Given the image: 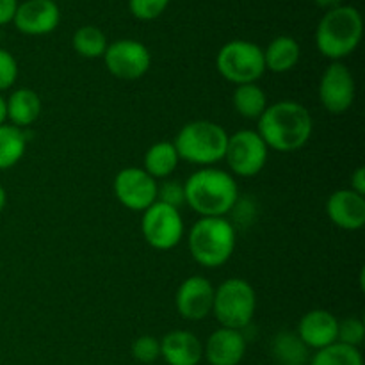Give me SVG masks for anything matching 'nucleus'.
I'll return each mask as SVG.
<instances>
[{
	"mask_svg": "<svg viewBox=\"0 0 365 365\" xmlns=\"http://www.w3.org/2000/svg\"><path fill=\"white\" fill-rule=\"evenodd\" d=\"M245 335L232 328H217L203 346V356L210 365H239L245 359Z\"/></svg>",
	"mask_w": 365,
	"mask_h": 365,
	"instance_id": "16",
	"label": "nucleus"
},
{
	"mask_svg": "<svg viewBox=\"0 0 365 365\" xmlns=\"http://www.w3.org/2000/svg\"><path fill=\"white\" fill-rule=\"evenodd\" d=\"M234 109L246 120H259L264 110L267 109V95L259 84H241L235 86Z\"/></svg>",
	"mask_w": 365,
	"mask_h": 365,
	"instance_id": "23",
	"label": "nucleus"
},
{
	"mask_svg": "<svg viewBox=\"0 0 365 365\" xmlns=\"http://www.w3.org/2000/svg\"><path fill=\"white\" fill-rule=\"evenodd\" d=\"M170 0H128L130 13L141 21H152L166 11Z\"/></svg>",
	"mask_w": 365,
	"mask_h": 365,
	"instance_id": "29",
	"label": "nucleus"
},
{
	"mask_svg": "<svg viewBox=\"0 0 365 365\" xmlns=\"http://www.w3.org/2000/svg\"><path fill=\"white\" fill-rule=\"evenodd\" d=\"M310 365H364L359 348L334 342L323 349H317L310 360Z\"/></svg>",
	"mask_w": 365,
	"mask_h": 365,
	"instance_id": "26",
	"label": "nucleus"
},
{
	"mask_svg": "<svg viewBox=\"0 0 365 365\" xmlns=\"http://www.w3.org/2000/svg\"><path fill=\"white\" fill-rule=\"evenodd\" d=\"M337 331L339 319L323 309L307 312L298 324V337L309 349H323L331 346L337 342Z\"/></svg>",
	"mask_w": 365,
	"mask_h": 365,
	"instance_id": "17",
	"label": "nucleus"
},
{
	"mask_svg": "<svg viewBox=\"0 0 365 365\" xmlns=\"http://www.w3.org/2000/svg\"><path fill=\"white\" fill-rule=\"evenodd\" d=\"M351 191L359 192V195L365 196V170L362 166L356 168L355 173L351 175Z\"/></svg>",
	"mask_w": 365,
	"mask_h": 365,
	"instance_id": "33",
	"label": "nucleus"
},
{
	"mask_svg": "<svg viewBox=\"0 0 365 365\" xmlns=\"http://www.w3.org/2000/svg\"><path fill=\"white\" fill-rule=\"evenodd\" d=\"M316 4L319 7H323V9H335V7L342 6V0H316Z\"/></svg>",
	"mask_w": 365,
	"mask_h": 365,
	"instance_id": "34",
	"label": "nucleus"
},
{
	"mask_svg": "<svg viewBox=\"0 0 365 365\" xmlns=\"http://www.w3.org/2000/svg\"><path fill=\"white\" fill-rule=\"evenodd\" d=\"M18 78V63L7 50L0 48V93L9 89Z\"/></svg>",
	"mask_w": 365,
	"mask_h": 365,
	"instance_id": "31",
	"label": "nucleus"
},
{
	"mask_svg": "<svg viewBox=\"0 0 365 365\" xmlns=\"http://www.w3.org/2000/svg\"><path fill=\"white\" fill-rule=\"evenodd\" d=\"M157 180L143 168H123L114 177V195L128 210L145 212L157 202Z\"/></svg>",
	"mask_w": 365,
	"mask_h": 365,
	"instance_id": "11",
	"label": "nucleus"
},
{
	"mask_svg": "<svg viewBox=\"0 0 365 365\" xmlns=\"http://www.w3.org/2000/svg\"><path fill=\"white\" fill-rule=\"evenodd\" d=\"M362 14L353 6H339L330 9L319 21L316 31L317 50L331 61L351 56L362 41Z\"/></svg>",
	"mask_w": 365,
	"mask_h": 365,
	"instance_id": "4",
	"label": "nucleus"
},
{
	"mask_svg": "<svg viewBox=\"0 0 365 365\" xmlns=\"http://www.w3.org/2000/svg\"><path fill=\"white\" fill-rule=\"evenodd\" d=\"M103 63L109 73L120 81H138L148 73L152 66V53L141 41L118 39L109 43L103 53Z\"/></svg>",
	"mask_w": 365,
	"mask_h": 365,
	"instance_id": "10",
	"label": "nucleus"
},
{
	"mask_svg": "<svg viewBox=\"0 0 365 365\" xmlns=\"http://www.w3.org/2000/svg\"><path fill=\"white\" fill-rule=\"evenodd\" d=\"M257 121H259L257 132L262 141L266 143L267 148L277 152H296L312 138V116L307 107L292 100H282L273 106H267Z\"/></svg>",
	"mask_w": 365,
	"mask_h": 365,
	"instance_id": "1",
	"label": "nucleus"
},
{
	"mask_svg": "<svg viewBox=\"0 0 365 365\" xmlns=\"http://www.w3.org/2000/svg\"><path fill=\"white\" fill-rule=\"evenodd\" d=\"M157 202L166 203V205L178 209L185 203L184 184L178 180H166L157 185Z\"/></svg>",
	"mask_w": 365,
	"mask_h": 365,
	"instance_id": "30",
	"label": "nucleus"
},
{
	"mask_svg": "<svg viewBox=\"0 0 365 365\" xmlns=\"http://www.w3.org/2000/svg\"><path fill=\"white\" fill-rule=\"evenodd\" d=\"M7 120L18 128H27L34 123L41 114V98L34 89L20 88L6 100Z\"/></svg>",
	"mask_w": 365,
	"mask_h": 365,
	"instance_id": "19",
	"label": "nucleus"
},
{
	"mask_svg": "<svg viewBox=\"0 0 365 365\" xmlns=\"http://www.w3.org/2000/svg\"><path fill=\"white\" fill-rule=\"evenodd\" d=\"M61 21V11L52 0H27L18 4L13 24L21 34L45 36L57 29Z\"/></svg>",
	"mask_w": 365,
	"mask_h": 365,
	"instance_id": "14",
	"label": "nucleus"
},
{
	"mask_svg": "<svg viewBox=\"0 0 365 365\" xmlns=\"http://www.w3.org/2000/svg\"><path fill=\"white\" fill-rule=\"evenodd\" d=\"M180 157L177 148L170 141H159L150 146L145 153V166L143 170L153 178H168L175 173Z\"/></svg>",
	"mask_w": 365,
	"mask_h": 365,
	"instance_id": "21",
	"label": "nucleus"
},
{
	"mask_svg": "<svg viewBox=\"0 0 365 365\" xmlns=\"http://www.w3.org/2000/svg\"><path fill=\"white\" fill-rule=\"evenodd\" d=\"M160 356L168 365H198L203 359V344L187 330H175L160 341Z\"/></svg>",
	"mask_w": 365,
	"mask_h": 365,
	"instance_id": "18",
	"label": "nucleus"
},
{
	"mask_svg": "<svg viewBox=\"0 0 365 365\" xmlns=\"http://www.w3.org/2000/svg\"><path fill=\"white\" fill-rule=\"evenodd\" d=\"M271 351L278 365H307L309 362V348L303 344L298 334L292 331L278 334L273 339Z\"/></svg>",
	"mask_w": 365,
	"mask_h": 365,
	"instance_id": "24",
	"label": "nucleus"
},
{
	"mask_svg": "<svg viewBox=\"0 0 365 365\" xmlns=\"http://www.w3.org/2000/svg\"><path fill=\"white\" fill-rule=\"evenodd\" d=\"M214 303V287L210 280L205 277L185 278L178 287L175 296V307L177 312L187 321H202L209 314H212Z\"/></svg>",
	"mask_w": 365,
	"mask_h": 365,
	"instance_id": "13",
	"label": "nucleus"
},
{
	"mask_svg": "<svg viewBox=\"0 0 365 365\" xmlns=\"http://www.w3.org/2000/svg\"><path fill=\"white\" fill-rule=\"evenodd\" d=\"M71 45H73V50L81 57H86V59H98V57H103L107 46H109V41H107L106 34L98 27H95V25H84V27L75 31Z\"/></svg>",
	"mask_w": 365,
	"mask_h": 365,
	"instance_id": "25",
	"label": "nucleus"
},
{
	"mask_svg": "<svg viewBox=\"0 0 365 365\" xmlns=\"http://www.w3.org/2000/svg\"><path fill=\"white\" fill-rule=\"evenodd\" d=\"M356 84L351 70L334 61L319 81V102L330 114H344L355 103Z\"/></svg>",
	"mask_w": 365,
	"mask_h": 365,
	"instance_id": "12",
	"label": "nucleus"
},
{
	"mask_svg": "<svg viewBox=\"0 0 365 365\" xmlns=\"http://www.w3.org/2000/svg\"><path fill=\"white\" fill-rule=\"evenodd\" d=\"M52 2H57V0H52Z\"/></svg>",
	"mask_w": 365,
	"mask_h": 365,
	"instance_id": "37",
	"label": "nucleus"
},
{
	"mask_svg": "<svg viewBox=\"0 0 365 365\" xmlns=\"http://www.w3.org/2000/svg\"><path fill=\"white\" fill-rule=\"evenodd\" d=\"M227 143L228 134L221 125L209 120H196L180 128L173 145L180 160L210 168L225 159Z\"/></svg>",
	"mask_w": 365,
	"mask_h": 365,
	"instance_id": "5",
	"label": "nucleus"
},
{
	"mask_svg": "<svg viewBox=\"0 0 365 365\" xmlns=\"http://www.w3.org/2000/svg\"><path fill=\"white\" fill-rule=\"evenodd\" d=\"M327 214L341 230H362L365 225V196L351 189H339L328 198Z\"/></svg>",
	"mask_w": 365,
	"mask_h": 365,
	"instance_id": "15",
	"label": "nucleus"
},
{
	"mask_svg": "<svg viewBox=\"0 0 365 365\" xmlns=\"http://www.w3.org/2000/svg\"><path fill=\"white\" fill-rule=\"evenodd\" d=\"M132 356L141 364H153L160 359V341L152 335H143L132 342Z\"/></svg>",
	"mask_w": 365,
	"mask_h": 365,
	"instance_id": "28",
	"label": "nucleus"
},
{
	"mask_svg": "<svg viewBox=\"0 0 365 365\" xmlns=\"http://www.w3.org/2000/svg\"><path fill=\"white\" fill-rule=\"evenodd\" d=\"M7 120V109H6V98L0 95V125L6 123Z\"/></svg>",
	"mask_w": 365,
	"mask_h": 365,
	"instance_id": "35",
	"label": "nucleus"
},
{
	"mask_svg": "<svg viewBox=\"0 0 365 365\" xmlns=\"http://www.w3.org/2000/svg\"><path fill=\"white\" fill-rule=\"evenodd\" d=\"M217 73L235 86L255 84L266 73L264 50L257 43L234 39L221 46L216 56Z\"/></svg>",
	"mask_w": 365,
	"mask_h": 365,
	"instance_id": "7",
	"label": "nucleus"
},
{
	"mask_svg": "<svg viewBox=\"0 0 365 365\" xmlns=\"http://www.w3.org/2000/svg\"><path fill=\"white\" fill-rule=\"evenodd\" d=\"M16 7L18 0H0V27L9 24V21H13Z\"/></svg>",
	"mask_w": 365,
	"mask_h": 365,
	"instance_id": "32",
	"label": "nucleus"
},
{
	"mask_svg": "<svg viewBox=\"0 0 365 365\" xmlns=\"http://www.w3.org/2000/svg\"><path fill=\"white\" fill-rule=\"evenodd\" d=\"M141 232L145 241L153 250H173L184 237V220L180 210L155 202L143 212Z\"/></svg>",
	"mask_w": 365,
	"mask_h": 365,
	"instance_id": "8",
	"label": "nucleus"
},
{
	"mask_svg": "<svg viewBox=\"0 0 365 365\" xmlns=\"http://www.w3.org/2000/svg\"><path fill=\"white\" fill-rule=\"evenodd\" d=\"M235 239V227L227 217H200L189 230V253L202 267L216 269L234 255Z\"/></svg>",
	"mask_w": 365,
	"mask_h": 365,
	"instance_id": "3",
	"label": "nucleus"
},
{
	"mask_svg": "<svg viewBox=\"0 0 365 365\" xmlns=\"http://www.w3.org/2000/svg\"><path fill=\"white\" fill-rule=\"evenodd\" d=\"M257 294L242 278H228L214 289L212 314L223 328L242 331L255 316Z\"/></svg>",
	"mask_w": 365,
	"mask_h": 365,
	"instance_id": "6",
	"label": "nucleus"
},
{
	"mask_svg": "<svg viewBox=\"0 0 365 365\" xmlns=\"http://www.w3.org/2000/svg\"><path fill=\"white\" fill-rule=\"evenodd\" d=\"M27 138L21 128L11 123L0 125V171L16 166L25 155Z\"/></svg>",
	"mask_w": 365,
	"mask_h": 365,
	"instance_id": "22",
	"label": "nucleus"
},
{
	"mask_svg": "<svg viewBox=\"0 0 365 365\" xmlns=\"http://www.w3.org/2000/svg\"><path fill=\"white\" fill-rule=\"evenodd\" d=\"M185 203L200 217H227L235 209L239 189L234 175L217 168L195 171L184 182Z\"/></svg>",
	"mask_w": 365,
	"mask_h": 365,
	"instance_id": "2",
	"label": "nucleus"
},
{
	"mask_svg": "<svg viewBox=\"0 0 365 365\" xmlns=\"http://www.w3.org/2000/svg\"><path fill=\"white\" fill-rule=\"evenodd\" d=\"M299 56H302V48H299L298 41L294 38L278 36L264 50L266 70L273 71V73H287V71L294 70Z\"/></svg>",
	"mask_w": 365,
	"mask_h": 365,
	"instance_id": "20",
	"label": "nucleus"
},
{
	"mask_svg": "<svg viewBox=\"0 0 365 365\" xmlns=\"http://www.w3.org/2000/svg\"><path fill=\"white\" fill-rule=\"evenodd\" d=\"M365 337V324L359 317H348L344 321H339L337 342L351 348H359Z\"/></svg>",
	"mask_w": 365,
	"mask_h": 365,
	"instance_id": "27",
	"label": "nucleus"
},
{
	"mask_svg": "<svg viewBox=\"0 0 365 365\" xmlns=\"http://www.w3.org/2000/svg\"><path fill=\"white\" fill-rule=\"evenodd\" d=\"M269 148L257 130H239L228 135L225 159L237 177H255L266 168Z\"/></svg>",
	"mask_w": 365,
	"mask_h": 365,
	"instance_id": "9",
	"label": "nucleus"
},
{
	"mask_svg": "<svg viewBox=\"0 0 365 365\" xmlns=\"http://www.w3.org/2000/svg\"><path fill=\"white\" fill-rule=\"evenodd\" d=\"M6 203H7L6 189H4L2 185H0V214H2V210H4V207H6Z\"/></svg>",
	"mask_w": 365,
	"mask_h": 365,
	"instance_id": "36",
	"label": "nucleus"
}]
</instances>
